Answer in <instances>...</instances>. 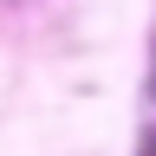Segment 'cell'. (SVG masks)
I'll list each match as a JSON object with an SVG mask.
<instances>
[{
    "label": "cell",
    "instance_id": "1",
    "mask_svg": "<svg viewBox=\"0 0 156 156\" xmlns=\"http://www.w3.org/2000/svg\"><path fill=\"white\" fill-rule=\"evenodd\" d=\"M150 98H156V65H150Z\"/></svg>",
    "mask_w": 156,
    "mask_h": 156
},
{
    "label": "cell",
    "instance_id": "2",
    "mask_svg": "<svg viewBox=\"0 0 156 156\" xmlns=\"http://www.w3.org/2000/svg\"><path fill=\"white\" fill-rule=\"evenodd\" d=\"M150 156H156V136H150Z\"/></svg>",
    "mask_w": 156,
    "mask_h": 156
}]
</instances>
